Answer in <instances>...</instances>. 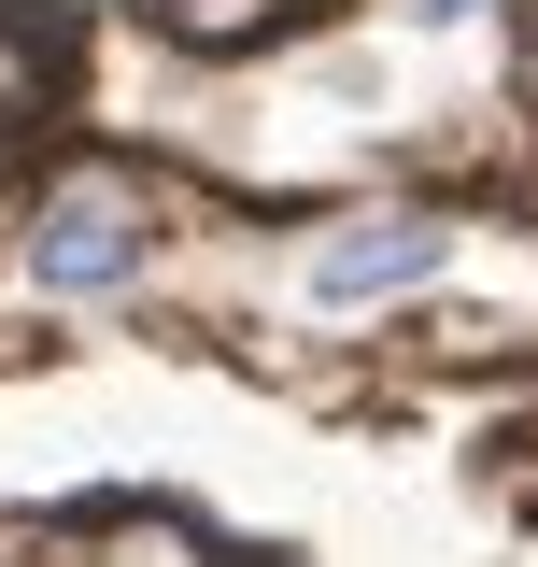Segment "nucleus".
I'll use <instances>...</instances> for the list:
<instances>
[{
    "label": "nucleus",
    "mask_w": 538,
    "mask_h": 567,
    "mask_svg": "<svg viewBox=\"0 0 538 567\" xmlns=\"http://www.w3.org/2000/svg\"><path fill=\"white\" fill-rule=\"evenodd\" d=\"M156 270V199L128 171H58L29 199V284L43 298H128Z\"/></svg>",
    "instance_id": "nucleus-1"
},
{
    "label": "nucleus",
    "mask_w": 538,
    "mask_h": 567,
    "mask_svg": "<svg viewBox=\"0 0 538 567\" xmlns=\"http://www.w3.org/2000/svg\"><path fill=\"white\" fill-rule=\"evenodd\" d=\"M454 270V227L439 213H411V199H369V213H340L327 241H312V312H383V298H425V284Z\"/></svg>",
    "instance_id": "nucleus-2"
},
{
    "label": "nucleus",
    "mask_w": 538,
    "mask_h": 567,
    "mask_svg": "<svg viewBox=\"0 0 538 567\" xmlns=\"http://www.w3.org/2000/svg\"><path fill=\"white\" fill-rule=\"evenodd\" d=\"M411 14H425V29H454V14H482V0H411Z\"/></svg>",
    "instance_id": "nucleus-3"
}]
</instances>
